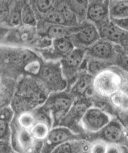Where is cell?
<instances>
[{
  "instance_id": "cell-1",
  "label": "cell",
  "mask_w": 128,
  "mask_h": 153,
  "mask_svg": "<svg viewBox=\"0 0 128 153\" xmlns=\"http://www.w3.org/2000/svg\"><path fill=\"white\" fill-rule=\"evenodd\" d=\"M112 120V117L106 112L97 107H90L83 114L80 123L84 130L90 133H97L100 132Z\"/></svg>"
},
{
  "instance_id": "cell-2",
  "label": "cell",
  "mask_w": 128,
  "mask_h": 153,
  "mask_svg": "<svg viewBox=\"0 0 128 153\" xmlns=\"http://www.w3.org/2000/svg\"><path fill=\"white\" fill-rule=\"evenodd\" d=\"M11 143L18 153H40L36 141L32 137L30 131L22 128L18 125L13 127L11 133Z\"/></svg>"
},
{
  "instance_id": "cell-3",
  "label": "cell",
  "mask_w": 128,
  "mask_h": 153,
  "mask_svg": "<svg viewBox=\"0 0 128 153\" xmlns=\"http://www.w3.org/2000/svg\"><path fill=\"white\" fill-rule=\"evenodd\" d=\"M77 134L66 127H54L50 129V133L43 141L41 153H51L57 146L66 142L79 140Z\"/></svg>"
},
{
  "instance_id": "cell-4",
  "label": "cell",
  "mask_w": 128,
  "mask_h": 153,
  "mask_svg": "<svg viewBox=\"0 0 128 153\" xmlns=\"http://www.w3.org/2000/svg\"><path fill=\"white\" fill-rule=\"evenodd\" d=\"M121 84V78L113 71L104 70L96 75L93 80L94 88L103 95H112L117 92Z\"/></svg>"
},
{
  "instance_id": "cell-5",
  "label": "cell",
  "mask_w": 128,
  "mask_h": 153,
  "mask_svg": "<svg viewBox=\"0 0 128 153\" xmlns=\"http://www.w3.org/2000/svg\"><path fill=\"white\" fill-rule=\"evenodd\" d=\"M72 105L73 100L72 97L68 95L61 94L51 98L47 106L53 120L58 121L69 113L73 107Z\"/></svg>"
},
{
  "instance_id": "cell-6",
  "label": "cell",
  "mask_w": 128,
  "mask_h": 153,
  "mask_svg": "<svg viewBox=\"0 0 128 153\" xmlns=\"http://www.w3.org/2000/svg\"><path fill=\"white\" fill-rule=\"evenodd\" d=\"M100 33L93 23H86L80 27L73 34L77 43L84 47H91L100 38Z\"/></svg>"
},
{
  "instance_id": "cell-7",
  "label": "cell",
  "mask_w": 128,
  "mask_h": 153,
  "mask_svg": "<svg viewBox=\"0 0 128 153\" xmlns=\"http://www.w3.org/2000/svg\"><path fill=\"white\" fill-rule=\"evenodd\" d=\"M100 134L101 140L107 144H120L124 141L126 137L124 127L116 120H112Z\"/></svg>"
},
{
  "instance_id": "cell-8",
  "label": "cell",
  "mask_w": 128,
  "mask_h": 153,
  "mask_svg": "<svg viewBox=\"0 0 128 153\" xmlns=\"http://www.w3.org/2000/svg\"><path fill=\"white\" fill-rule=\"evenodd\" d=\"M100 36L110 42L128 47V32L111 22L102 27Z\"/></svg>"
},
{
  "instance_id": "cell-9",
  "label": "cell",
  "mask_w": 128,
  "mask_h": 153,
  "mask_svg": "<svg viewBox=\"0 0 128 153\" xmlns=\"http://www.w3.org/2000/svg\"><path fill=\"white\" fill-rule=\"evenodd\" d=\"M109 15V3L95 1L91 3L87 7V18L95 24H103V26H104L106 25L104 24V22Z\"/></svg>"
},
{
  "instance_id": "cell-10",
  "label": "cell",
  "mask_w": 128,
  "mask_h": 153,
  "mask_svg": "<svg viewBox=\"0 0 128 153\" xmlns=\"http://www.w3.org/2000/svg\"><path fill=\"white\" fill-rule=\"evenodd\" d=\"M89 53L96 59L106 61L114 55V47L112 42L106 40H98L89 49Z\"/></svg>"
},
{
  "instance_id": "cell-11",
  "label": "cell",
  "mask_w": 128,
  "mask_h": 153,
  "mask_svg": "<svg viewBox=\"0 0 128 153\" xmlns=\"http://www.w3.org/2000/svg\"><path fill=\"white\" fill-rule=\"evenodd\" d=\"M85 51L82 48H74L61 60L63 68L65 70H74L82 64L84 59Z\"/></svg>"
},
{
  "instance_id": "cell-12",
  "label": "cell",
  "mask_w": 128,
  "mask_h": 153,
  "mask_svg": "<svg viewBox=\"0 0 128 153\" xmlns=\"http://www.w3.org/2000/svg\"><path fill=\"white\" fill-rule=\"evenodd\" d=\"M109 13L112 20L128 18V1H113L109 2Z\"/></svg>"
},
{
  "instance_id": "cell-13",
  "label": "cell",
  "mask_w": 128,
  "mask_h": 153,
  "mask_svg": "<svg viewBox=\"0 0 128 153\" xmlns=\"http://www.w3.org/2000/svg\"><path fill=\"white\" fill-rule=\"evenodd\" d=\"M50 125L45 120H37L30 129L32 137L36 141L43 142L50 131Z\"/></svg>"
},
{
  "instance_id": "cell-14",
  "label": "cell",
  "mask_w": 128,
  "mask_h": 153,
  "mask_svg": "<svg viewBox=\"0 0 128 153\" xmlns=\"http://www.w3.org/2000/svg\"><path fill=\"white\" fill-rule=\"evenodd\" d=\"M84 150V143L80 140H74L57 146L51 153H83Z\"/></svg>"
},
{
  "instance_id": "cell-15",
  "label": "cell",
  "mask_w": 128,
  "mask_h": 153,
  "mask_svg": "<svg viewBox=\"0 0 128 153\" xmlns=\"http://www.w3.org/2000/svg\"><path fill=\"white\" fill-rule=\"evenodd\" d=\"M55 54L62 56V58L74 50V43L67 37L53 40L52 44Z\"/></svg>"
},
{
  "instance_id": "cell-16",
  "label": "cell",
  "mask_w": 128,
  "mask_h": 153,
  "mask_svg": "<svg viewBox=\"0 0 128 153\" xmlns=\"http://www.w3.org/2000/svg\"><path fill=\"white\" fill-rule=\"evenodd\" d=\"M40 74L42 79L50 84H59L61 79L59 68L54 65H48L42 68Z\"/></svg>"
},
{
  "instance_id": "cell-17",
  "label": "cell",
  "mask_w": 128,
  "mask_h": 153,
  "mask_svg": "<svg viewBox=\"0 0 128 153\" xmlns=\"http://www.w3.org/2000/svg\"><path fill=\"white\" fill-rule=\"evenodd\" d=\"M93 82V76L90 74H85L80 76L74 83L72 88V92L77 95H83L90 88Z\"/></svg>"
},
{
  "instance_id": "cell-18",
  "label": "cell",
  "mask_w": 128,
  "mask_h": 153,
  "mask_svg": "<svg viewBox=\"0 0 128 153\" xmlns=\"http://www.w3.org/2000/svg\"><path fill=\"white\" fill-rule=\"evenodd\" d=\"M112 105L121 111L128 112V95L122 91H117L110 96Z\"/></svg>"
},
{
  "instance_id": "cell-19",
  "label": "cell",
  "mask_w": 128,
  "mask_h": 153,
  "mask_svg": "<svg viewBox=\"0 0 128 153\" xmlns=\"http://www.w3.org/2000/svg\"><path fill=\"white\" fill-rule=\"evenodd\" d=\"M36 121L37 120L33 114L29 111H24L19 114L17 118V125L22 128L30 130Z\"/></svg>"
},
{
  "instance_id": "cell-20",
  "label": "cell",
  "mask_w": 128,
  "mask_h": 153,
  "mask_svg": "<svg viewBox=\"0 0 128 153\" xmlns=\"http://www.w3.org/2000/svg\"><path fill=\"white\" fill-rule=\"evenodd\" d=\"M69 32L70 29L66 28L65 26L52 25L47 31L46 36L54 40L67 37Z\"/></svg>"
},
{
  "instance_id": "cell-21",
  "label": "cell",
  "mask_w": 128,
  "mask_h": 153,
  "mask_svg": "<svg viewBox=\"0 0 128 153\" xmlns=\"http://www.w3.org/2000/svg\"><path fill=\"white\" fill-rule=\"evenodd\" d=\"M44 19L46 22L51 23L52 25H62V26L68 25L63 15L59 10H50L48 13L45 14Z\"/></svg>"
},
{
  "instance_id": "cell-22",
  "label": "cell",
  "mask_w": 128,
  "mask_h": 153,
  "mask_svg": "<svg viewBox=\"0 0 128 153\" xmlns=\"http://www.w3.org/2000/svg\"><path fill=\"white\" fill-rule=\"evenodd\" d=\"M108 66V63L99 59H91L86 63V68L91 75H97L104 71Z\"/></svg>"
},
{
  "instance_id": "cell-23",
  "label": "cell",
  "mask_w": 128,
  "mask_h": 153,
  "mask_svg": "<svg viewBox=\"0 0 128 153\" xmlns=\"http://www.w3.org/2000/svg\"><path fill=\"white\" fill-rule=\"evenodd\" d=\"M22 22L25 25L30 27H35L36 24L35 15H34L33 10L31 6L27 3L22 4Z\"/></svg>"
},
{
  "instance_id": "cell-24",
  "label": "cell",
  "mask_w": 128,
  "mask_h": 153,
  "mask_svg": "<svg viewBox=\"0 0 128 153\" xmlns=\"http://www.w3.org/2000/svg\"><path fill=\"white\" fill-rule=\"evenodd\" d=\"M17 38L23 42H31L35 37V29L34 27H30L25 25L18 31Z\"/></svg>"
},
{
  "instance_id": "cell-25",
  "label": "cell",
  "mask_w": 128,
  "mask_h": 153,
  "mask_svg": "<svg viewBox=\"0 0 128 153\" xmlns=\"http://www.w3.org/2000/svg\"><path fill=\"white\" fill-rule=\"evenodd\" d=\"M22 5L21 6L20 4L18 3V6H16L10 13L8 18V23L10 27H17L22 22Z\"/></svg>"
},
{
  "instance_id": "cell-26",
  "label": "cell",
  "mask_w": 128,
  "mask_h": 153,
  "mask_svg": "<svg viewBox=\"0 0 128 153\" xmlns=\"http://www.w3.org/2000/svg\"><path fill=\"white\" fill-rule=\"evenodd\" d=\"M108 144L102 140L93 142L88 148L89 153H106Z\"/></svg>"
},
{
  "instance_id": "cell-27",
  "label": "cell",
  "mask_w": 128,
  "mask_h": 153,
  "mask_svg": "<svg viewBox=\"0 0 128 153\" xmlns=\"http://www.w3.org/2000/svg\"><path fill=\"white\" fill-rule=\"evenodd\" d=\"M54 4V1H50V0H40V1H36V7H37L38 11L44 15L52 10V8Z\"/></svg>"
},
{
  "instance_id": "cell-28",
  "label": "cell",
  "mask_w": 128,
  "mask_h": 153,
  "mask_svg": "<svg viewBox=\"0 0 128 153\" xmlns=\"http://www.w3.org/2000/svg\"><path fill=\"white\" fill-rule=\"evenodd\" d=\"M25 71H27V73L33 74V75H36L40 73L41 71V64L39 61L33 59L29 62L25 66Z\"/></svg>"
},
{
  "instance_id": "cell-29",
  "label": "cell",
  "mask_w": 128,
  "mask_h": 153,
  "mask_svg": "<svg viewBox=\"0 0 128 153\" xmlns=\"http://www.w3.org/2000/svg\"><path fill=\"white\" fill-rule=\"evenodd\" d=\"M59 10L62 13L68 25L73 24V23L76 22V15L72 11V10L70 8V6H63Z\"/></svg>"
},
{
  "instance_id": "cell-30",
  "label": "cell",
  "mask_w": 128,
  "mask_h": 153,
  "mask_svg": "<svg viewBox=\"0 0 128 153\" xmlns=\"http://www.w3.org/2000/svg\"><path fill=\"white\" fill-rule=\"evenodd\" d=\"M10 123L9 121L1 120V139L2 141L8 140V137H11V135H10Z\"/></svg>"
},
{
  "instance_id": "cell-31",
  "label": "cell",
  "mask_w": 128,
  "mask_h": 153,
  "mask_svg": "<svg viewBox=\"0 0 128 153\" xmlns=\"http://www.w3.org/2000/svg\"><path fill=\"white\" fill-rule=\"evenodd\" d=\"M13 116V109L9 107H4L1 110V120H7L10 122Z\"/></svg>"
},
{
  "instance_id": "cell-32",
  "label": "cell",
  "mask_w": 128,
  "mask_h": 153,
  "mask_svg": "<svg viewBox=\"0 0 128 153\" xmlns=\"http://www.w3.org/2000/svg\"><path fill=\"white\" fill-rule=\"evenodd\" d=\"M125 148L120 144H108L106 153H125Z\"/></svg>"
},
{
  "instance_id": "cell-33",
  "label": "cell",
  "mask_w": 128,
  "mask_h": 153,
  "mask_svg": "<svg viewBox=\"0 0 128 153\" xmlns=\"http://www.w3.org/2000/svg\"><path fill=\"white\" fill-rule=\"evenodd\" d=\"M53 44V40L48 38V36H43L39 40H38L36 42V46L40 48H46L52 46Z\"/></svg>"
},
{
  "instance_id": "cell-34",
  "label": "cell",
  "mask_w": 128,
  "mask_h": 153,
  "mask_svg": "<svg viewBox=\"0 0 128 153\" xmlns=\"http://www.w3.org/2000/svg\"><path fill=\"white\" fill-rule=\"evenodd\" d=\"M112 22L114 23L117 27L126 31L128 32V18L123 19H117V20H112Z\"/></svg>"
},
{
  "instance_id": "cell-35",
  "label": "cell",
  "mask_w": 128,
  "mask_h": 153,
  "mask_svg": "<svg viewBox=\"0 0 128 153\" xmlns=\"http://www.w3.org/2000/svg\"><path fill=\"white\" fill-rule=\"evenodd\" d=\"M118 63L121 68L128 73V54L122 55L119 57Z\"/></svg>"
},
{
  "instance_id": "cell-36",
  "label": "cell",
  "mask_w": 128,
  "mask_h": 153,
  "mask_svg": "<svg viewBox=\"0 0 128 153\" xmlns=\"http://www.w3.org/2000/svg\"><path fill=\"white\" fill-rule=\"evenodd\" d=\"M10 12L8 10V7L7 5L4 3V2H1V20H4V19H6V18H8L9 16Z\"/></svg>"
},
{
  "instance_id": "cell-37",
  "label": "cell",
  "mask_w": 128,
  "mask_h": 153,
  "mask_svg": "<svg viewBox=\"0 0 128 153\" xmlns=\"http://www.w3.org/2000/svg\"><path fill=\"white\" fill-rule=\"evenodd\" d=\"M125 153H128V149H127V148H125Z\"/></svg>"
},
{
  "instance_id": "cell-38",
  "label": "cell",
  "mask_w": 128,
  "mask_h": 153,
  "mask_svg": "<svg viewBox=\"0 0 128 153\" xmlns=\"http://www.w3.org/2000/svg\"><path fill=\"white\" fill-rule=\"evenodd\" d=\"M127 54H128V53H127Z\"/></svg>"
}]
</instances>
